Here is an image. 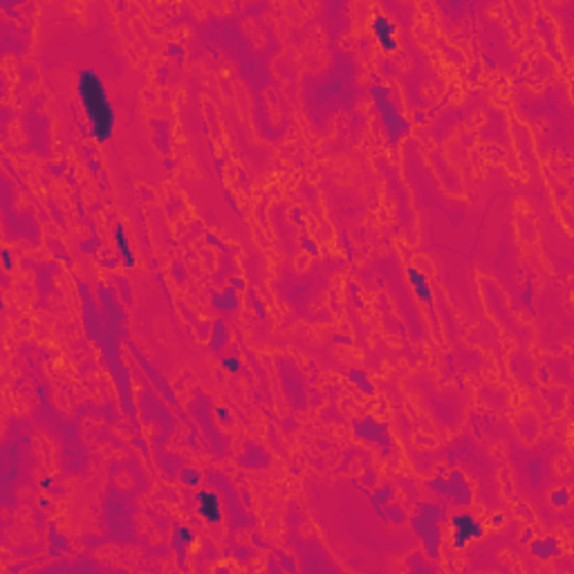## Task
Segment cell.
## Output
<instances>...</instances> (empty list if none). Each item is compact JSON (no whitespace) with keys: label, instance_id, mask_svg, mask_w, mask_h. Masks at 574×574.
<instances>
[{"label":"cell","instance_id":"obj_1","mask_svg":"<svg viewBox=\"0 0 574 574\" xmlns=\"http://www.w3.org/2000/svg\"><path fill=\"white\" fill-rule=\"evenodd\" d=\"M79 97L83 103L92 135L97 142H108L115 131V108L108 99L103 81L94 70H81L79 74Z\"/></svg>","mask_w":574,"mask_h":574},{"label":"cell","instance_id":"obj_2","mask_svg":"<svg viewBox=\"0 0 574 574\" xmlns=\"http://www.w3.org/2000/svg\"><path fill=\"white\" fill-rule=\"evenodd\" d=\"M451 525H453V547L458 550L483 536V525L478 523L471 514H455Z\"/></svg>","mask_w":574,"mask_h":574},{"label":"cell","instance_id":"obj_3","mask_svg":"<svg viewBox=\"0 0 574 574\" xmlns=\"http://www.w3.org/2000/svg\"><path fill=\"white\" fill-rule=\"evenodd\" d=\"M373 31L379 41V45L384 47L386 52L397 50V38H395V25L384 14H375L373 16Z\"/></svg>","mask_w":574,"mask_h":574},{"label":"cell","instance_id":"obj_4","mask_svg":"<svg viewBox=\"0 0 574 574\" xmlns=\"http://www.w3.org/2000/svg\"><path fill=\"white\" fill-rule=\"evenodd\" d=\"M198 509L207 523H218L222 518L220 512V498L214 492H200L198 494Z\"/></svg>","mask_w":574,"mask_h":574},{"label":"cell","instance_id":"obj_5","mask_svg":"<svg viewBox=\"0 0 574 574\" xmlns=\"http://www.w3.org/2000/svg\"><path fill=\"white\" fill-rule=\"evenodd\" d=\"M115 242H117V249H119L122 260L128 265V267H133V265H135V256H133V251H131V242H128V238H126L122 225L115 227Z\"/></svg>","mask_w":574,"mask_h":574},{"label":"cell","instance_id":"obj_6","mask_svg":"<svg viewBox=\"0 0 574 574\" xmlns=\"http://www.w3.org/2000/svg\"><path fill=\"white\" fill-rule=\"evenodd\" d=\"M409 276H411V281L415 283V290H418V294H420V299L431 301V292L427 290V279H424V276H422L418 270H411Z\"/></svg>","mask_w":574,"mask_h":574},{"label":"cell","instance_id":"obj_7","mask_svg":"<svg viewBox=\"0 0 574 574\" xmlns=\"http://www.w3.org/2000/svg\"><path fill=\"white\" fill-rule=\"evenodd\" d=\"M225 366H227L229 370H238V361H229V359H227V361H225Z\"/></svg>","mask_w":574,"mask_h":574}]
</instances>
